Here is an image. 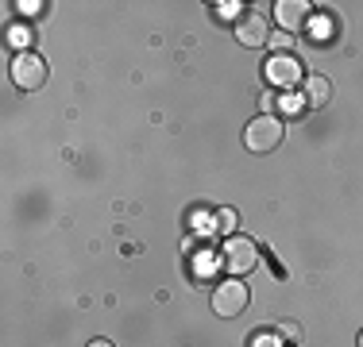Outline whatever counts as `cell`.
I'll return each instance as SVG.
<instances>
[{
	"label": "cell",
	"instance_id": "cell-1",
	"mask_svg": "<svg viewBox=\"0 0 363 347\" xmlns=\"http://www.w3.org/2000/svg\"><path fill=\"white\" fill-rule=\"evenodd\" d=\"M255 263H259L255 243L247 236H228V243H224V251H220V266H224V271H228L232 278H240V274L252 271Z\"/></svg>",
	"mask_w": 363,
	"mask_h": 347
},
{
	"label": "cell",
	"instance_id": "cell-2",
	"mask_svg": "<svg viewBox=\"0 0 363 347\" xmlns=\"http://www.w3.org/2000/svg\"><path fill=\"white\" fill-rule=\"evenodd\" d=\"M244 143H247V151H255V154L274 151V147L282 143V124L274 116H255L244 132Z\"/></svg>",
	"mask_w": 363,
	"mask_h": 347
},
{
	"label": "cell",
	"instance_id": "cell-3",
	"mask_svg": "<svg viewBox=\"0 0 363 347\" xmlns=\"http://www.w3.org/2000/svg\"><path fill=\"white\" fill-rule=\"evenodd\" d=\"M247 285L240 282V278H228V282H220L217 290H213V312L217 317H240V312L247 309Z\"/></svg>",
	"mask_w": 363,
	"mask_h": 347
},
{
	"label": "cell",
	"instance_id": "cell-4",
	"mask_svg": "<svg viewBox=\"0 0 363 347\" xmlns=\"http://www.w3.org/2000/svg\"><path fill=\"white\" fill-rule=\"evenodd\" d=\"M12 81H16V89H23V93H31V89H39L43 81H47V62H43L39 55H16V62H12Z\"/></svg>",
	"mask_w": 363,
	"mask_h": 347
},
{
	"label": "cell",
	"instance_id": "cell-5",
	"mask_svg": "<svg viewBox=\"0 0 363 347\" xmlns=\"http://www.w3.org/2000/svg\"><path fill=\"white\" fill-rule=\"evenodd\" d=\"M236 39L244 42V47H263V42L271 39V20H267V12L252 8V12L240 16L236 20Z\"/></svg>",
	"mask_w": 363,
	"mask_h": 347
},
{
	"label": "cell",
	"instance_id": "cell-6",
	"mask_svg": "<svg viewBox=\"0 0 363 347\" xmlns=\"http://www.w3.org/2000/svg\"><path fill=\"white\" fill-rule=\"evenodd\" d=\"M274 16H279V28L282 31H301L309 23V4L306 0H282L279 8H274Z\"/></svg>",
	"mask_w": 363,
	"mask_h": 347
},
{
	"label": "cell",
	"instance_id": "cell-7",
	"mask_svg": "<svg viewBox=\"0 0 363 347\" xmlns=\"http://www.w3.org/2000/svg\"><path fill=\"white\" fill-rule=\"evenodd\" d=\"M267 81L271 85H294V81H301V66L294 62L290 55H274L271 62H267Z\"/></svg>",
	"mask_w": 363,
	"mask_h": 347
},
{
	"label": "cell",
	"instance_id": "cell-8",
	"mask_svg": "<svg viewBox=\"0 0 363 347\" xmlns=\"http://www.w3.org/2000/svg\"><path fill=\"white\" fill-rule=\"evenodd\" d=\"M328 101H333V81L321 77V74H309L306 77V104L309 108H321V104H328Z\"/></svg>",
	"mask_w": 363,
	"mask_h": 347
},
{
	"label": "cell",
	"instance_id": "cell-9",
	"mask_svg": "<svg viewBox=\"0 0 363 347\" xmlns=\"http://www.w3.org/2000/svg\"><path fill=\"white\" fill-rule=\"evenodd\" d=\"M8 42H12V47L20 50V55H28V47L35 42V35H31L28 28H8Z\"/></svg>",
	"mask_w": 363,
	"mask_h": 347
},
{
	"label": "cell",
	"instance_id": "cell-10",
	"mask_svg": "<svg viewBox=\"0 0 363 347\" xmlns=\"http://www.w3.org/2000/svg\"><path fill=\"white\" fill-rule=\"evenodd\" d=\"M274 108L286 112V116H301V97H294V93H286V97L274 101Z\"/></svg>",
	"mask_w": 363,
	"mask_h": 347
},
{
	"label": "cell",
	"instance_id": "cell-11",
	"mask_svg": "<svg viewBox=\"0 0 363 347\" xmlns=\"http://www.w3.org/2000/svg\"><path fill=\"white\" fill-rule=\"evenodd\" d=\"M217 228L228 232V236H236V212H232V208H220L217 212Z\"/></svg>",
	"mask_w": 363,
	"mask_h": 347
},
{
	"label": "cell",
	"instance_id": "cell-12",
	"mask_svg": "<svg viewBox=\"0 0 363 347\" xmlns=\"http://www.w3.org/2000/svg\"><path fill=\"white\" fill-rule=\"evenodd\" d=\"M279 336L286 343H301V324H294V320H286V324H279Z\"/></svg>",
	"mask_w": 363,
	"mask_h": 347
},
{
	"label": "cell",
	"instance_id": "cell-13",
	"mask_svg": "<svg viewBox=\"0 0 363 347\" xmlns=\"http://www.w3.org/2000/svg\"><path fill=\"white\" fill-rule=\"evenodd\" d=\"M252 347H282V336L279 332H259L252 340Z\"/></svg>",
	"mask_w": 363,
	"mask_h": 347
},
{
	"label": "cell",
	"instance_id": "cell-14",
	"mask_svg": "<svg viewBox=\"0 0 363 347\" xmlns=\"http://www.w3.org/2000/svg\"><path fill=\"white\" fill-rule=\"evenodd\" d=\"M271 47L279 50V55H290V47H294V39L286 31H279V35H271Z\"/></svg>",
	"mask_w": 363,
	"mask_h": 347
},
{
	"label": "cell",
	"instance_id": "cell-15",
	"mask_svg": "<svg viewBox=\"0 0 363 347\" xmlns=\"http://www.w3.org/2000/svg\"><path fill=\"white\" fill-rule=\"evenodd\" d=\"M20 12H23V16H39V12H43V0H23Z\"/></svg>",
	"mask_w": 363,
	"mask_h": 347
},
{
	"label": "cell",
	"instance_id": "cell-16",
	"mask_svg": "<svg viewBox=\"0 0 363 347\" xmlns=\"http://www.w3.org/2000/svg\"><path fill=\"white\" fill-rule=\"evenodd\" d=\"M217 8H220V16H236L240 4H232V0H228V4H217Z\"/></svg>",
	"mask_w": 363,
	"mask_h": 347
},
{
	"label": "cell",
	"instance_id": "cell-17",
	"mask_svg": "<svg viewBox=\"0 0 363 347\" xmlns=\"http://www.w3.org/2000/svg\"><path fill=\"white\" fill-rule=\"evenodd\" d=\"M89 347H112V343H108V340H93Z\"/></svg>",
	"mask_w": 363,
	"mask_h": 347
},
{
	"label": "cell",
	"instance_id": "cell-18",
	"mask_svg": "<svg viewBox=\"0 0 363 347\" xmlns=\"http://www.w3.org/2000/svg\"><path fill=\"white\" fill-rule=\"evenodd\" d=\"M359 347H363V332H359Z\"/></svg>",
	"mask_w": 363,
	"mask_h": 347
}]
</instances>
